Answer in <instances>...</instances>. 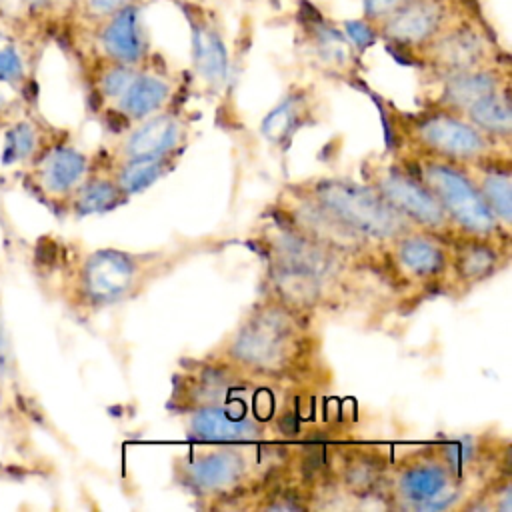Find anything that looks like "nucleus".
<instances>
[{
  "mask_svg": "<svg viewBox=\"0 0 512 512\" xmlns=\"http://www.w3.org/2000/svg\"><path fill=\"white\" fill-rule=\"evenodd\" d=\"M346 36H348V42L360 50L376 40V32L366 22H360V20L346 22Z\"/></svg>",
  "mask_w": 512,
  "mask_h": 512,
  "instance_id": "32",
  "label": "nucleus"
},
{
  "mask_svg": "<svg viewBox=\"0 0 512 512\" xmlns=\"http://www.w3.org/2000/svg\"><path fill=\"white\" fill-rule=\"evenodd\" d=\"M264 214L276 218L280 224L300 234L302 238L324 246L386 280L382 246L332 218L316 202L296 190L292 182H286L278 188L272 202L264 208Z\"/></svg>",
  "mask_w": 512,
  "mask_h": 512,
  "instance_id": "10",
  "label": "nucleus"
},
{
  "mask_svg": "<svg viewBox=\"0 0 512 512\" xmlns=\"http://www.w3.org/2000/svg\"><path fill=\"white\" fill-rule=\"evenodd\" d=\"M360 180L418 228L444 240L462 238L426 184L388 148L360 162Z\"/></svg>",
  "mask_w": 512,
  "mask_h": 512,
  "instance_id": "11",
  "label": "nucleus"
},
{
  "mask_svg": "<svg viewBox=\"0 0 512 512\" xmlns=\"http://www.w3.org/2000/svg\"><path fill=\"white\" fill-rule=\"evenodd\" d=\"M376 104L388 150L414 152L456 166L480 160H512V144L486 136L464 116L434 108L404 112L380 98Z\"/></svg>",
  "mask_w": 512,
  "mask_h": 512,
  "instance_id": "6",
  "label": "nucleus"
},
{
  "mask_svg": "<svg viewBox=\"0 0 512 512\" xmlns=\"http://www.w3.org/2000/svg\"><path fill=\"white\" fill-rule=\"evenodd\" d=\"M464 118L486 136L512 144V104L508 84L472 104L464 112Z\"/></svg>",
  "mask_w": 512,
  "mask_h": 512,
  "instance_id": "28",
  "label": "nucleus"
},
{
  "mask_svg": "<svg viewBox=\"0 0 512 512\" xmlns=\"http://www.w3.org/2000/svg\"><path fill=\"white\" fill-rule=\"evenodd\" d=\"M10 352H8V340H6V332H4V326L0 322V372H6L8 366H10V360H8Z\"/></svg>",
  "mask_w": 512,
  "mask_h": 512,
  "instance_id": "35",
  "label": "nucleus"
},
{
  "mask_svg": "<svg viewBox=\"0 0 512 512\" xmlns=\"http://www.w3.org/2000/svg\"><path fill=\"white\" fill-rule=\"evenodd\" d=\"M460 168L500 226L512 234V160H480Z\"/></svg>",
  "mask_w": 512,
  "mask_h": 512,
  "instance_id": "20",
  "label": "nucleus"
},
{
  "mask_svg": "<svg viewBox=\"0 0 512 512\" xmlns=\"http://www.w3.org/2000/svg\"><path fill=\"white\" fill-rule=\"evenodd\" d=\"M314 108L304 92H290L284 96L262 120V136L276 148H288L294 134L314 122Z\"/></svg>",
  "mask_w": 512,
  "mask_h": 512,
  "instance_id": "24",
  "label": "nucleus"
},
{
  "mask_svg": "<svg viewBox=\"0 0 512 512\" xmlns=\"http://www.w3.org/2000/svg\"><path fill=\"white\" fill-rule=\"evenodd\" d=\"M292 186L332 218L380 246L418 228L362 180L348 176H310L294 180Z\"/></svg>",
  "mask_w": 512,
  "mask_h": 512,
  "instance_id": "8",
  "label": "nucleus"
},
{
  "mask_svg": "<svg viewBox=\"0 0 512 512\" xmlns=\"http://www.w3.org/2000/svg\"><path fill=\"white\" fill-rule=\"evenodd\" d=\"M100 44L110 62L142 64L146 56V38L140 12L128 4L116 10L100 34Z\"/></svg>",
  "mask_w": 512,
  "mask_h": 512,
  "instance_id": "22",
  "label": "nucleus"
},
{
  "mask_svg": "<svg viewBox=\"0 0 512 512\" xmlns=\"http://www.w3.org/2000/svg\"><path fill=\"white\" fill-rule=\"evenodd\" d=\"M202 356L298 392L326 386L332 378L318 318L262 292L238 324Z\"/></svg>",
  "mask_w": 512,
  "mask_h": 512,
  "instance_id": "2",
  "label": "nucleus"
},
{
  "mask_svg": "<svg viewBox=\"0 0 512 512\" xmlns=\"http://www.w3.org/2000/svg\"><path fill=\"white\" fill-rule=\"evenodd\" d=\"M440 8L430 0H408L386 16L384 34L400 48H416L430 42L440 26Z\"/></svg>",
  "mask_w": 512,
  "mask_h": 512,
  "instance_id": "21",
  "label": "nucleus"
},
{
  "mask_svg": "<svg viewBox=\"0 0 512 512\" xmlns=\"http://www.w3.org/2000/svg\"><path fill=\"white\" fill-rule=\"evenodd\" d=\"M448 244L440 236L414 228L382 246L384 276L398 300L440 294L448 264Z\"/></svg>",
  "mask_w": 512,
  "mask_h": 512,
  "instance_id": "12",
  "label": "nucleus"
},
{
  "mask_svg": "<svg viewBox=\"0 0 512 512\" xmlns=\"http://www.w3.org/2000/svg\"><path fill=\"white\" fill-rule=\"evenodd\" d=\"M248 244L262 260L260 292L314 318L400 304L382 276L302 238L264 212Z\"/></svg>",
  "mask_w": 512,
  "mask_h": 512,
  "instance_id": "1",
  "label": "nucleus"
},
{
  "mask_svg": "<svg viewBox=\"0 0 512 512\" xmlns=\"http://www.w3.org/2000/svg\"><path fill=\"white\" fill-rule=\"evenodd\" d=\"M174 462V482L204 508H238L292 458L284 442L202 444L194 442Z\"/></svg>",
  "mask_w": 512,
  "mask_h": 512,
  "instance_id": "4",
  "label": "nucleus"
},
{
  "mask_svg": "<svg viewBox=\"0 0 512 512\" xmlns=\"http://www.w3.org/2000/svg\"><path fill=\"white\" fill-rule=\"evenodd\" d=\"M34 150V132L28 124L16 126L8 136V154L10 158H26Z\"/></svg>",
  "mask_w": 512,
  "mask_h": 512,
  "instance_id": "30",
  "label": "nucleus"
},
{
  "mask_svg": "<svg viewBox=\"0 0 512 512\" xmlns=\"http://www.w3.org/2000/svg\"><path fill=\"white\" fill-rule=\"evenodd\" d=\"M98 166H102L114 182L122 188V192L132 198L138 192H144L154 182L168 176L180 162V156H158V158H128L120 162H100L94 160Z\"/></svg>",
  "mask_w": 512,
  "mask_h": 512,
  "instance_id": "25",
  "label": "nucleus"
},
{
  "mask_svg": "<svg viewBox=\"0 0 512 512\" xmlns=\"http://www.w3.org/2000/svg\"><path fill=\"white\" fill-rule=\"evenodd\" d=\"M32 8H42V6H46L50 0H26Z\"/></svg>",
  "mask_w": 512,
  "mask_h": 512,
  "instance_id": "36",
  "label": "nucleus"
},
{
  "mask_svg": "<svg viewBox=\"0 0 512 512\" xmlns=\"http://www.w3.org/2000/svg\"><path fill=\"white\" fill-rule=\"evenodd\" d=\"M172 104H178V86L160 70L138 66L122 94L98 114L106 128L116 134Z\"/></svg>",
  "mask_w": 512,
  "mask_h": 512,
  "instance_id": "15",
  "label": "nucleus"
},
{
  "mask_svg": "<svg viewBox=\"0 0 512 512\" xmlns=\"http://www.w3.org/2000/svg\"><path fill=\"white\" fill-rule=\"evenodd\" d=\"M488 484L462 474L442 442H436L390 460L378 500L386 508L410 512L470 510Z\"/></svg>",
  "mask_w": 512,
  "mask_h": 512,
  "instance_id": "7",
  "label": "nucleus"
},
{
  "mask_svg": "<svg viewBox=\"0 0 512 512\" xmlns=\"http://www.w3.org/2000/svg\"><path fill=\"white\" fill-rule=\"evenodd\" d=\"M130 198L122 192V188L114 182V178L96 162H92V168L84 182L76 188V192L70 198V206L76 214H100L114 210L122 204H126Z\"/></svg>",
  "mask_w": 512,
  "mask_h": 512,
  "instance_id": "26",
  "label": "nucleus"
},
{
  "mask_svg": "<svg viewBox=\"0 0 512 512\" xmlns=\"http://www.w3.org/2000/svg\"><path fill=\"white\" fill-rule=\"evenodd\" d=\"M394 152V150H390ZM436 196L462 238L482 240L512 252V234L506 232L460 166L414 152H394Z\"/></svg>",
  "mask_w": 512,
  "mask_h": 512,
  "instance_id": "9",
  "label": "nucleus"
},
{
  "mask_svg": "<svg viewBox=\"0 0 512 512\" xmlns=\"http://www.w3.org/2000/svg\"><path fill=\"white\" fill-rule=\"evenodd\" d=\"M192 140V116L180 104H172L116 134L100 154V162H120L128 158L180 156Z\"/></svg>",
  "mask_w": 512,
  "mask_h": 512,
  "instance_id": "13",
  "label": "nucleus"
},
{
  "mask_svg": "<svg viewBox=\"0 0 512 512\" xmlns=\"http://www.w3.org/2000/svg\"><path fill=\"white\" fill-rule=\"evenodd\" d=\"M128 0H90V6L98 12V14H114L116 10H120L122 6H126Z\"/></svg>",
  "mask_w": 512,
  "mask_h": 512,
  "instance_id": "34",
  "label": "nucleus"
},
{
  "mask_svg": "<svg viewBox=\"0 0 512 512\" xmlns=\"http://www.w3.org/2000/svg\"><path fill=\"white\" fill-rule=\"evenodd\" d=\"M436 90L426 98V108L452 112L464 116V112L480 98L508 84V78L494 66H478L462 72L434 76Z\"/></svg>",
  "mask_w": 512,
  "mask_h": 512,
  "instance_id": "18",
  "label": "nucleus"
},
{
  "mask_svg": "<svg viewBox=\"0 0 512 512\" xmlns=\"http://www.w3.org/2000/svg\"><path fill=\"white\" fill-rule=\"evenodd\" d=\"M512 252L494 244L456 238L448 244V264L440 286V296L462 298L498 272L508 268Z\"/></svg>",
  "mask_w": 512,
  "mask_h": 512,
  "instance_id": "16",
  "label": "nucleus"
},
{
  "mask_svg": "<svg viewBox=\"0 0 512 512\" xmlns=\"http://www.w3.org/2000/svg\"><path fill=\"white\" fill-rule=\"evenodd\" d=\"M302 394L196 356L180 360L172 374L166 406L174 414L194 408H218L232 418L270 426L290 438L296 432Z\"/></svg>",
  "mask_w": 512,
  "mask_h": 512,
  "instance_id": "3",
  "label": "nucleus"
},
{
  "mask_svg": "<svg viewBox=\"0 0 512 512\" xmlns=\"http://www.w3.org/2000/svg\"><path fill=\"white\" fill-rule=\"evenodd\" d=\"M90 168L92 160H88L80 150L58 144L44 156L40 164V180L48 194L70 200L88 176Z\"/></svg>",
  "mask_w": 512,
  "mask_h": 512,
  "instance_id": "23",
  "label": "nucleus"
},
{
  "mask_svg": "<svg viewBox=\"0 0 512 512\" xmlns=\"http://www.w3.org/2000/svg\"><path fill=\"white\" fill-rule=\"evenodd\" d=\"M390 460L372 446H346L330 450L322 464L320 496L338 492L342 498H378Z\"/></svg>",
  "mask_w": 512,
  "mask_h": 512,
  "instance_id": "14",
  "label": "nucleus"
},
{
  "mask_svg": "<svg viewBox=\"0 0 512 512\" xmlns=\"http://www.w3.org/2000/svg\"><path fill=\"white\" fill-rule=\"evenodd\" d=\"M220 246L216 238H198L144 252L118 248L88 252L74 274V302L78 308L98 312L134 300L180 264L204 252H216Z\"/></svg>",
  "mask_w": 512,
  "mask_h": 512,
  "instance_id": "5",
  "label": "nucleus"
},
{
  "mask_svg": "<svg viewBox=\"0 0 512 512\" xmlns=\"http://www.w3.org/2000/svg\"><path fill=\"white\" fill-rule=\"evenodd\" d=\"M22 76V60L12 48L0 50V80L14 82Z\"/></svg>",
  "mask_w": 512,
  "mask_h": 512,
  "instance_id": "31",
  "label": "nucleus"
},
{
  "mask_svg": "<svg viewBox=\"0 0 512 512\" xmlns=\"http://www.w3.org/2000/svg\"><path fill=\"white\" fill-rule=\"evenodd\" d=\"M350 42L332 28L320 26L316 30V54L324 66L342 70L352 60Z\"/></svg>",
  "mask_w": 512,
  "mask_h": 512,
  "instance_id": "29",
  "label": "nucleus"
},
{
  "mask_svg": "<svg viewBox=\"0 0 512 512\" xmlns=\"http://www.w3.org/2000/svg\"><path fill=\"white\" fill-rule=\"evenodd\" d=\"M422 48L424 62L432 68L434 76L488 66V48L482 36L464 26L450 30L444 36H434Z\"/></svg>",
  "mask_w": 512,
  "mask_h": 512,
  "instance_id": "19",
  "label": "nucleus"
},
{
  "mask_svg": "<svg viewBox=\"0 0 512 512\" xmlns=\"http://www.w3.org/2000/svg\"><path fill=\"white\" fill-rule=\"evenodd\" d=\"M188 438L202 444H268L288 438L264 424L238 420L218 408H194L178 414Z\"/></svg>",
  "mask_w": 512,
  "mask_h": 512,
  "instance_id": "17",
  "label": "nucleus"
},
{
  "mask_svg": "<svg viewBox=\"0 0 512 512\" xmlns=\"http://www.w3.org/2000/svg\"><path fill=\"white\" fill-rule=\"evenodd\" d=\"M192 58L194 68L200 80L218 90L226 84L228 78V52L218 32L212 28L194 24L192 28Z\"/></svg>",
  "mask_w": 512,
  "mask_h": 512,
  "instance_id": "27",
  "label": "nucleus"
},
{
  "mask_svg": "<svg viewBox=\"0 0 512 512\" xmlns=\"http://www.w3.org/2000/svg\"><path fill=\"white\" fill-rule=\"evenodd\" d=\"M406 2L408 0H364V12L370 18H386Z\"/></svg>",
  "mask_w": 512,
  "mask_h": 512,
  "instance_id": "33",
  "label": "nucleus"
}]
</instances>
